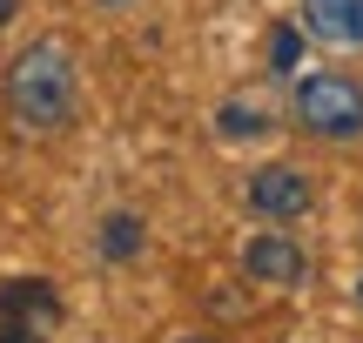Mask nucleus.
Masks as SVG:
<instances>
[{"mask_svg":"<svg viewBox=\"0 0 363 343\" xmlns=\"http://www.w3.org/2000/svg\"><path fill=\"white\" fill-rule=\"evenodd\" d=\"M7 108L21 128H67L74 121V54L61 40H34L7 67Z\"/></svg>","mask_w":363,"mask_h":343,"instance_id":"1","label":"nucleus"},{"mask_svg":"<svg viewBox=\"0 0 363 343\" xmlns=\"http://www.w3.org/2000/svg\"><path fill=\"white\" fill-rule=\"evenodd\" d=\"M296 121L310 135H330V142H350L363 135V88L343 74H310L296 81Z\"/></svg>","mask_w":363,"mask_h":343,"instance_id":"2","label":"nucleus"},{"mask_svg":"<svg viewBox=\"0 0 363 343\" xmlns=\"http://www.w3.org/2000/svg\"><path fill=\"white\" fill-rule=\"evenodd\" d=\"M61 330V296L40 276L0 283V343H54Z\"/></svg>","mask_w":363,"mask_h":343,"instance_id":"3","label":"nucleus"},{"mask_svg":"<svg viewBox=\"0 0 363 343\" xmlns=\"http://www.w3.org/2000/svg\"><path fill=\"white\" fill-rule=\"evenodd\" d=\"M310 202H316L310 175H303V169H289V162H269V169H256V175H249V209H256V215H269V223H296Z\"/></svg>","mask_w":363,"mask_h":343,"instance_id":"4","label":"nucleus"},{"mask_svg":"<svg viewBox=\"0 0 363 343\" xmlns=\"http://www.w3.org/2000/svg\"><path fill=\"white\" fill-rule=\"evenodd\" d=\"M242 269H249V283H276V290H296V283H310V263H303V249L289 236H256L242 249Z\"/></svg>","mask_w":363,"mask_h":343,"instance_id":"5","label":"nucleus"},{"mask_svg":"<svg viewBox=\"0 0 363 343\" xmlns=\"http://www.w3.org/2000/svg\"><path fill=\"white\" fill-rule=\"evenodd\" d=\"M303 27L330 47H357L363 40V0H303Z\"/></svg>","mask_w":363,"mask_h":343,"instance_id":"6","label":"nucleus"},{"mask_svg":"<svg viewBox=\"0 0 363 343\" xmlns=\"http://www.w3.org/2000/svg\"><path fill=\"white\" fill-rule=\"evenodd\" d=\"M216 128H222V142H262V135H269V115H262L256 101H222Z\"/></svg>","mask_w":363,"mask_h":343,"instance_id":"7","label":"nucleus"},{"mask_svg":"<svg viewBox=\"0 0 363 343\" xmlns=\"http://www.w3.org/2000/svg\"><path fill=\"white\" fill-rule=\"evenodd\" d=\"M135 249H142V223H135V215H108L101 223V256L108 263H128Z\"/></svg>","mask_w":363,"mask_h":343,"instance_id":"8","label":"nucleus"},{"mask_svg":"<svg viewBox=\"0 0 363 343\" xmlns=\"http://www.w3.org/2000/svg\"><path fill=\"white\" fill-rule=\"evenodd\" d=\"M296 54H303V34H296V27H276V34H269V67H276V74H289Z\"/></svg>","mask_w":363,"mask_h":343,"instance_id":"9","label":"nucleus"},{"mask_svg":"<svg viewBox=\"0 0 363 343\" xmlns=\"http://www.w3.org/2000/svg\"><path fill=\"white\" fill-rule=\"evenodd\" d=\"M13 7H21V0H0V27H7V21H13Z\"/></svg>","mask_w":363,"mask_h":343,"instance_id":"10","label":"nucleus"},{"mask_svg":"<svg viewBox=\"0 0 363 343\" xmlns=\"http://www.w3.org/2000/svg\"><path fill=\"white\" fill-rule=\"evenodd\" d=\"M175 343H208V337H175Z\"/></svg>","mask_w":363,"mask_h":343,"instance_id":"11","label":"nucleus"},{"mask_svg":"<svg viewBox=\"0 0 363 343\" xmlns=\"http://www.w3.org/2000/svg\"><path fill=\"white\" fill-rule=\"evenodd\" d=\"M357 303H363V276H357Z\"/></svg>","mask_w":363,"mask_h":343,"instance_id":"12","label":"nucleus"},{"mask_svg":"<svg viewBox=\"0 0 363 343\" xmlns=\"http://www.w3.org/2000/svg\"><path fill=\"white\" fill-rule=\"evenodd\" d=\"M108 7H128V0H108Z\"/></svg>","mask_w":363,"mask_h":343,"instance_id":"13","label":"nucleus"}]
</instances>
